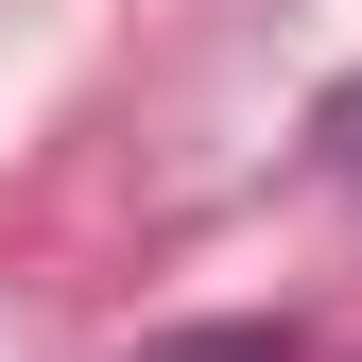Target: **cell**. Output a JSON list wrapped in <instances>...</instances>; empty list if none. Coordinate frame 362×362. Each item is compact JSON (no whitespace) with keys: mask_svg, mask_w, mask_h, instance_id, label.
<instances>
[{"mask_svg":"<svg viewBox=\"0 0 362 362\" xmlns=\"http://www.w3.org/2000/svg\"><path fill=\"white\" fill-rule=\"evenodd\" d=\"M207 362H276V345H207Z\"/></svg>","mask_w":362,"mask_h":362,"instance_id":"6da1fadb","label":"cell"}]
</instances>
